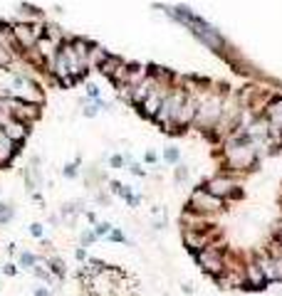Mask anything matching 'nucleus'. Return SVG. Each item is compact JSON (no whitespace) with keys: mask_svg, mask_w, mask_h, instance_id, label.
<instances>
[{"mask_svg":"<svg viewBox=\"0 0 282 296\" xmlns=\"http://www.w3.org/2000/svg\"><path fill=\"white\" fill-rule=\"evenodd\" d=\"M223 116V99L221 96H206L203 101H198V111H196V124L203 126V129H213Z\"/></svg>","mask_w":282,"mask_h":296,"instance_id":"f257e3e1","label":"nucleus"},{"mask_svg":"<svg viewBox=\"0 0 282 296\" xmlns=\"http://www.w3.org/2000/svg\"><path fill=\"white\" fill-rule=\"evenodd\" d=\"M196 259H198V267L210 274V277H221L223 274V269H226V257H223V252L218 249V247H213V244H208L203 247L201 252H196Z\"/></svg>","mask_w":282,"mask_h":296,"instance_id":"f03ea898","label":"nucleus"},{"mask_svg":"<svg viewBox=\"0 0 282 296\" xmlns=\"http://www.w3.org/2000/svg\"><path fill=\"white\" fill-rule=\"evenodd\" d=\"M13 99H20V101H27V104H42L45 101V94L40 89L38 84L27 77V74H20L18 72V79H15V87H13Z\"/></svg>","mask_w":282,"mask_h":296,"instance_id":"7ed1b4c3","label":"nucleus"},{"mask_svg":"<svg viewBox=\"0 0 282 296\" xmlns=\"http://www.w3.org/2000/svg\"><path fill=\"white\" fill-rule=\"evenodd\" d=\"M191 212L196 215H213V212H221L223 210V200L215 198L213 193H208L206 188H198L193 195H191Z\"/></svg>","mask_w":282,"mask_h":296,"instance_id":"20e7f679","label":"nucleus"},{"mask_svg":"<svg viewBox=\"0 0 282 296\" xmlns=\"http://www.w3.org/2000/svg\"><path fill=\"white\" fill-rule=\"evenodd\" d=\"M13 35H15V40H18V47H22V50H33V47L38 45L42 30H40V25H33V22H18V25L13 27Z\"/></svg>","mask_w":282,"mask_h":296,"instance_id":"39448f33","label":"nucleus"},{"mask_svg":"<svg viewBox=\"0 0 282 296\" xmlns=\"http://www.w3.org/2000/svg\"><path fill=\"white\" fill-rule=\"evenodd\" d=\"M203 188H206L208 193H213L215 198H221V200L238 193V185H235V180H233L230 175H215V178H210Z\"/></svg>","mask_w":282,"mask_h":296,"instance_id":"423d86ee","label":"nucleus"},{"mask_svg":"<svg viewBox=\"0 0 282 296\" xmlns=\"http://www.w3.org/2000/svg\"><path fill=\"white\" fill-rule=\"evenodd\" d=\"M166 94H169V92H166V89H164V87L159 84V87H156V89H153V92H151L149 96H146V99H144V101L139 104V106H141V114H144V116H149V119H153Z\"/></svg>","mask_w":282,"mask_h":296,"instance_id":"0eeeda50","label":"nucleus"},{"mask_svg":"<svg viewBox=\"0 0 282 296\" xmlns=\"http://www.w3.org/2000/svg\"><path fill=\"white\" fill-rule=\"evenodd\" d=\"M265 284H267V279H265L258 259L253 257V262H247V267H245V286H250V289H263Z\"/></svg>","mask_w":282,"mask_h":296,"instance_id":"6e6552de","label":"nucleus"},{"mask_svg":"<svg viewBox=\"0 0 282 296\" xmlns=\"http://www.w3.org/2000/svg\"><path fill=\"white\" fill-rule=\"evenodd\" d=\"M0 129L5 131L15 143H22V141H25V136H27V131H30L25 121H18V119H13V116H10V119L5 121V126H0Z\"/></svg>","mask_w":282,"mask_h":296,"instance_id":"1a4fd4ad","label":"nucleus"},{"mask_svg":"<svg viewBox=\"0 0 282 296\" xmlns=\"http://www.w3.org/2000/svg\"><path fill=\"white\" fill-rule=\"evenodd\" d=\"M15 146H18V143L0 129V166H8V163L13 161V156H15V151H18Z\"/></svg>","mask_w":282,"mask_h":296,"instance_id":"9d476101","label":"nucleus"},{"mask_svg":"<svg viewBox=\"0 0 282 296\" xmlns=\"http://www.w3.org/2000/svg\"><path fill=\"white\" fill-rule=\"evenodd\" d=\"M267 121L282 133V99H275V101L267 106Z\"/></svg>","mask_w":282,"mask_h":296,"instance_id":"9b49d317","label":"nucleus"},{"mask_svg":"<svg viewBox=\"0 0 282 296\" xmlns=\"http://www.w3.org/2000/svg\"><path fill=\"white\" fill-rule=\"evenodd\" d=\"M0 45H3V47L18 45V40H15V35H13V27H5V25H0Z\"/></svg>","mask_w":282,"mask_h":296,"instance_id":"f8f14e48","label":"nucleus"},{"mask_svg":"<svg viewBox=\"0 0 282 296\" xmlns=\"http://www.w3.org/2000/svg\"><path fill=\"white\" fill-rule=\"evenodd\" d=\"M47 269H50L55 277H59V279L65 277V262H62V259L52 257V259H50V267H47Z\"/></svg>","mask_w":282,"mask_h":296,"instance_id":"ddd939ff","label":"nucleus"},{"mask_svg":"<svg viewBox=\"0 0 282 296\" xmlns=\"http://www.w3.org/2000/svg\"><path fill=\"white\" fill-rule=\"evenodd\" d=\"M35 264H38V257H35V254H27V252L20 254V267H22V269H33Z\"/></svg>","mask_w":282,"mask_h":296,"instance_id":"4468645a","label":"nucleus"},{"mask_svg":"<svg viewBox=\"0 0 282 296\" xmlns=\"http://www.w3.org/2000/svg\"><path fill=\"white\" fill-rule=\"evenodd\" d=\"M8 220H13V207L5 203H0V225H5Z\"/></svg>","mask_w":282,"mask_h":296,"instance_id":"2eb2a0df","label":"nucleus"},{"mask_svg":"<svg viewBox=\"0 0 282 296\" xmlns=\"http://www.w3.org/2000/svg\"><path fill=\"white\" fill-rule=\"evenodd\" d=\"M10 62H13V52H10L8 47H3V45H0V67H8Z\"/></svg>","mask_w":282,"mask_h":296,"instance_id":"dca6fc26","label":"nucleus"},{"mask_svg":"<svg viewBox=\"0 0 282 296\" xmlns=\"http://www.w3.org/2000/svg\"><path fill=\"white\" fill-rule=\"evenodd\" d=\"M114 227L109 222H97V227H94V232H97V237H104V235H109Z\"/></svg>","mask_w":282,"mask_h":296,"instance_id":"f3484780","label":"nucleus"},{"mask_svg":"<svg viewBox=\"0 0 282 296\" xmlns=\"http://www.w3.org/2000/svg\"><path fill=\"white\" fill-rule=\"evenodd\" d=\"M164 158H166V163H176L178 161V148H166Z\"/></svg>","mask_w":282,"mask_h":296,"instance_id":"a211bd4d","label":"nucleus"},{"mask_svg":"<svg viewBox=\"0 0 282 296\" xmlns=\"http://www.w3.org/2000/svg\"><path fill=\"white\" fill-rule=\"evenodd\" d=\"M97 240V232H82V244L87 247V244H92Z\"/></svg>","mask_w":282,"mask_h":296,"instance_id":"6ab92c4d","label":"nucleus"},{"mask_svg":"<svg viewBox=\"0 0 282 296\" xmlns=\"http://www.w3.org/2000/svg\"><path fill=\"white\" fill-rule=\"evenodd\" d=\"M107 237H109V240H112V242H127V237H124V235H121L119 230H112V232H109Z\"/></svg>","mask_w":282,"mask_h":296,"instance_id":"aec40b11","label":"nucleus"},{"mask_svg":"<svg viewBox=\"0 0 282 296\" xmlns=\"http://www.w3.org/2000/svg\"><path fill=\"white\" fill-rule=\"evenodd\" d=\"M87 96H89V99H99V87H97V84H89V87H87Z\"/></svg>","mask_w":282,"mask_h":296,"instance_id":"412c9836","label":"nucleus"},{"mask_svg":"<svg viewBox=\"0 0 282 296\" xmlns=\"http://www.w3.org/2000/svg\"><path fill=\"white\" fill-rule=\"evenodd\" d=\"M62 173H65L67 178H75V175H77V166H75V163H70V166H65V170H62Z\"/></svg>","mask_w":282,"mask_h":296,"instance_id":"4be33fe9","label":"nucleus"},{"mask_svg":"<svg viewBox=\"0 0 282 296\" xmlns=\"http://www.w3.org/2000/svg\"><path fill=\"white\" fill-rule=\"evenodd\" d=\"M109 163H112V168H121L124 166V158H121V156H112V161H109Z\"/></svg>","mask_w":282,"mask_h":296,"instance_id":"5701e85b","label":"nucleus"},{"mask_svg":"<svg viewBox=\"0 0 282 296\" xmlns=\"http://www.w3.org/2000/svg\"><path fill=\"white\" fill-rule=\"evenodd\" d=\"M127 161H129V158H127ZM129 170H132V173H136V175H144V168L136 166V163H132V161H129Z\"/></svg>","mask_w":282,"mask_h":296,"instance_id":"b1692460","label":"nucleus"},{"mask_svg":"<svg viewBox=\"0 0 282 296\" xmlns=\"http://www.w3.org/2000/svg\"><path fill=\"white\" fill-rule=\"evenodd\" d=\"M3 274L13 277V274H15V264H5V267H3Z\"/></svg>","mask_w":282,"mask_h":296,"instance_id":"393cba45","label":"nucleus"},{"mask_svg":"<svg viewBox=\"0 0 282 296\" xmlns=\"http://www.w3.org/2000/svg\"><path fill=\"white\" fill-rule=\"evenodd\" d=\"M30 232H33L35 237H42V225H38V222H35V225L30 227Z\"/></svg>","mask_w":282,"mask_h":296,"instance_id":"a878e982","label":"nucleus"},{"mask_svg":"<svg viewBox=\"0 0 282 296\" xmlns=\"http://www.w3.org/2000/svg\"><path fill=\"white\" fill-rule=\"evenodd\" d=\"M186 168H178V170H176V178H178V180H186Z\"/></svg>","mask_w":282,"mask_h":296,"instance_id":"bb28decb","label":"nucleus"},{"mask_svg":"<svg viewBox=\"0 0 282 296\" xmlns=\"http://www.w3.org/2000/svg\"><path fill=\"white\" fill-rule=\"evenodd\" d=\"M144 161H146V163H156V153H146V156H144Z\"/></svg>","mask_w":282,"mask_h":296,"instance_id":"cd10ccee","label":"nucleus"},{"mask_svg":"<svg viewBox=\"0 0 282 296\" xmlns=\"http://www.w3.org/2000/svg\"><path fill=\"white\" fill-rule=\"evenodd\" d=\"M75 254H77V259H79V262H84V259H87V252H84V249H82V247H79V249H77Z\"/></svg>","mask_w":282,"mask_h":296,"instance_id":"c85d7f7f","label":"nucleus"},{"mask_svg":"<svg viewBox=\"0 0 282 296\" xmlns=\"http://www.w3.org/2000/svg\"><path fill=\"white\" fill-rule=\"evenodd\" d=\"M275 237H277V244H280V247H282V222H280V225H277V235H275Z\"/></svg>","mask_w":282,"mask_h":296,"instance_id":"c756f323","label":"nucleus"},{"mask_svg":"<svg viewBox=\"0 0 282 296\" xmlns=\"http://www.w3.org/2000/svg\"><path fill=\"white\" fill-rule=\"evenodd\" d=\"M35 296H50V289H35Z\"/></svg>","mask_w":282,"mask_h":296,"instance_id":"7c9ffc66","label":"nucleus"}]
</instances>
